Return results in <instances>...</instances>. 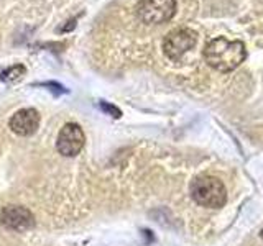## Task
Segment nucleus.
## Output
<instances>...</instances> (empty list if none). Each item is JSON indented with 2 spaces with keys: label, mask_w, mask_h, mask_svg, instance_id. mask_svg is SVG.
Here are the masks:
<instances>
[{
  "label": "nucleus",
  "mask_w": 263,
  "mask_h": 246,
  "mask_svg": "<svg viewBox=\"0 0 263 246\" xmlns=\"http://www.w3.org/2000/svg\"><path fill=\"white\" fill-rule=\"evenodd\" d=\"M84 131L78 125V123H66L60 130V135L56 139V148L60 154L66 158H72L78 156L84 146Z\"/></svg>",
  "instance_id": "5"
},
{
  "label": "nucleus",
  "mask_w": 263,
  "mask_h": 246,
  "mask_svg": "<svg viewBox=\"0 0 263 246\" xmlns=\"http://www.w3.org/2000/svg\"><path fill=\"white\" fill-rule=\"evenodd\" d=\"M102 109L107 110V112L115 113V117H120V110H119V109H115V107H112V105H105V104H102Z\"/></svg>",
  "instance_id": "9"
},
{
  "label": "nucleus",
  "mask_w": 263,
  "mask_h": 246,
  "mask_svg": "<svg viewBox=\"0 0 263 246\" xmlns=\"http://www.w3.org/2000/svg\"><path fill=\"white\" fill-rule=\"evenodd\" d=\"M0 225L13 232H27L35 227L33 213L22 205H7L0 210Z\"/></svg>",
  "instance_id": "6"
},
{
  "label": "nucleus",
  "mask_w": 263,
  "mask_h": 246,
  "mask_svg": "<svg viewBox=\"0 0 263 246\" xmlns=\"http://www.w3.org/2000/svg\"><path fill=\"white\" fill-rule=\"evenodd\" d=\"M191 195L196 203L208 209H220L227 202V189L214 176H197L191 184Z\"/></svg>",
  "instance_id": "2"
},
{
  "label": "nucleus",
  "mask_w": 263,
  "mask_h": 246,
  "mask_svg": "<svg viewBox=\"0 0 263 246\" xmlns=\"http://www.w3.org/2000/svg\"><path fill=\"white\" fill-rule=\"evenodd\" d=\"M8 127L18 136H30L40 127V113L35 109H22L13 113Z\"/></svg>",
  "instance_id": "7"
},
{
  "label": "nucleus",
  "mask_w": 263,
  "mask_h": 246,
  "mask_svg": "<svg viewBox=\"0 0 263 246\" xmlns=\"http://www.w3.org/2000/svg\"><path fill=\"white\" fill-rule=\"evenodd\" d=\"M247 57L245 45L238 39H227L224 36L211 39L204 48V59L214 71L230 72L237 69Z\"/></svg>",
  "instance_id": "1"
},
{
  "label": "nucleus",
  "mask_w": 263,
  "mask_h": 246,
  "mask_svg": "<svg viewBox=\"0 0 263 246\" xmlns=\"http://www.w3.org/2000/svg\"><path fill=\"white\" fill-rule=\"evenodd\" d=\"M176 13V0H140L137 16L146 25H161L170 22Z\"/></svg>",
  "instance_id": "4"
},
{
  "label": "nucleus",
  "mask_w": 263,
  "mask_h": 246,
  "mask_svg": "<svg viewBox=\"0 0 263 246\" xmlns=\"http://www.w3.org/2000/svg\"><path fill=\"white\" fill-rule=\"evenodd\" d=\"M260 236L263 238V228H261V232H260Z\"/></svg>",
  "instance_id": "10"
},
{
  "label": "nucleus",
  "mask_w": 263,
  "mask_h": 246,
  "mask_svg": "<svg viewBox=\"0 0 263 246\" xmlns=\"http://www.w3.org/2000/svg\"><path fill=\"white\" fill-rule=\"evenodd\" d=\"M197 43V33L191 28L171 30L163 39V53L171 61H181L183 56L191 51Z\"/></svg>",
  "instance_id": "3"
},
{
  "label": "nucleus",
  "mask_w": 263,
  "mask_h": 246,
  "mask_svg": "<svg viewBox=\"0 0 263 246\" xmlns=\"http://www.w3.org/2000/svg\"><path fill=\"white\" fill-rule=\"evenodd\" d=\"M25 72V68L23 66H13V68H10L7 72L2 74V79L5 80H13V79H18L20 77V74Z\"/></svg>",
  "instance_id": "8"
}]
</instances>
